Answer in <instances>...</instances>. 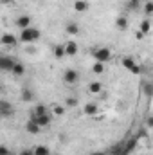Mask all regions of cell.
<instances>
[{
	"label": "cell",
	"instance_id": "cell-1",
	"mask_svg": "<svg viewBox=\"0 0 153 155\" xmlns=\"http://www.w3.org/2000/svg\"><path fill=\"white\" fill-rule=\"evenodd\" d=\"M40 38V31L38 29H31V27H25L22 29V35H20V40L24 43H29V41H34V40Z\"/></svg>",
	"mask_w": 153,
	"mask_h": 155
},
{
	"label": "cell",
	"instance_id": "cell-2",
	"mask_svg": "<svg viewBox=\"0 0 153 155\" xmlns=\"http://www.w3.org/2000/svg\"><path fill=\"white\" fill-rule=\"evenodd\" d=\"M92 54H94L96 61H99V63H106V61L112 58V52H110V49H106V47H99V49H96Z\"/></svg>",
	"mask_w": 153,
	"mask_h": 155
},
{
	"label": "cell",
	"instance_id": "cell-3",
	"mask_svg": "<svg viewBox=\"0 0 153 155\" xmlns=\"http://www.w3.org/2000/svg\"><path fill=\"white\" fill-rule=\"evenodd\" d=\"M15 58L11 56H0V71H5V72H11L13 65H15Z\"/></svg>",
	"mask_w": 153,
	"mask_h": 155
},
{
	"label": "cell",
	"instance_id": "cell-4",
	"mask_svg": "<svg viewBox=\"0 0 153 155\" xmlns=\"http://www.w3.org/2000/svg\"><path fill=\"white\" fill-rule=\"evenodd\" d=\"M0 114H2V117L13 116V105H11L9 101H4V99H0Z\"/></svg>",
	"mask_w": 153,
	"mask_h": 155
},
{
	"label": "cell",
	"instance_id": "cell-5",
	"mask_svg": "<svg viewBox=\"0 0 153 155\" xmlns=\"http://www.w3.org/2000/svg\"><path fill=\"white\" fill-rule=\"evenodd\" d=\"M31 119H33V121H34V123L38 124L40 128H41V126H47V124H49V123L52 121V117L49 116V114H41V116H33Z\"/></svg>",
	"mask_w": 153,
	"mask_h": 155
},
{
	"label": "cell",
	"instance_id": "cell-6",
	"mask_svg": "<svg viewBox=\"0 0 153 155\" xmlns=\"http://www.w3.org/2000/svg\"><path fill=\"white\" fill-rule=\"evenodd\" d=\"M0 43H2V45H7V47H15V45H16V38H15V35L5 33V35L0 36Z\"/></svg>",
	"mask_w": 153,
	"mask_h": 155
},
{
	"label": "cell",
	"instance_id": "cell-7",
	"mask_svg": "<svg viewBox=\"0 0 153 155\" xmlns=\"http://www.w3.org/2000/svg\"><path fill=\"white\" fill-rule=\"evenodd\" d=\"M77 78H79V74H77L74 69H67V71H65V74H63V79H65L67 83H76Z\"/></svg>",
	"mask_w": 153,
	"mask_h": 155
},
{
	"label": "cell",
	"instance_id": "cell-8",
	"mask_svg": "<svg viewBox=\"0 0 153 155\" xmlns=\"http://www.w3.org/2000/svg\"><path fill=\"white\" fill-rule=\"evenodd\" d=\"M63 49H65V56H74L77 52V43L76 41H67L63 45Z\"/></svg>",
	"mask_w": 153,
	"mask_h": 155
},
{
	"label": "cell",
	"instance_id": "cell-9",
	"mask_svg": "<svg viewBox=\"0 0 153 155\" xmlns=\"http://www.w3.org/2000/svg\"><path fill=\"white\" fill-rule=\"evenodd\" d=\"M24 72H25V67H24V63H18V61H15V65H13V69H11V74H15V76H24Z\"/></svg>",
	"mask_w": 153,
	"mask_h": 155
},
{
	"label": "cell",
	"instance_id": "cell-10",
	"mask_svg": "<svg viewBox=\"0 0 153 155\" xmlns=\"http://www.w3.org/2000/svg\"><path fill=\"white\" fill-rule=\"evenodd\" d=\"M25 130H27V132H31V134H38L40 126L33 121V119H29V121H27V124H25Z\"/></svg>",
	"mask_w": 153,
	"mask_h": 155
},
{
	"label": "cell",
	"instance_id": "cell-11",
	"mask_svg": "<svg viewBox=\"0 0 153 155\" xmlns=\"http://www.w3.org/2000/svg\"><path fill=\"white\" fill-rule=\"evenodd\" d=\"M29 24H31V18H29V16H20V18L16 20V25H18L20 29H25V27H29Z\"/></svg>",
	"mask_w": 153,
	"mask_h": 155
},
{
	"label": "cell",
	"instance_id": "cell-12",
	"mask_svg": "<svg viewBox=\"0 0 153 155\" xmlns=\"http://www.w3.org/2000/svg\"><path fill=\"white\" fill-rule=\"evenodd\" d=\"M85 114L86 116H96V112H97V105L96 103H88V105H85Z\"/></svg>",
	"mask_w": 153,
	"mask_h": 155
},
{
	"label": "cell",
	"instance_id": "cell-13",
	"mask_svg": "<svg viewBox=\"0 0 153 155\" xmlns=\"http://www.w3.org/2000/svg\"><path fill=\"white\" fill-rule=\"evenodd\" d=\"M65 29H67V35H77V33H79V25H77V24H72V22L67 24Z\"/></svg>",
	"mask_w": 153,
	"mask_h": 155
},
{
	"label": "cell",
	"instance_id": "cell-14",
	"mask_svg": "<svg viewBox=\"0 0 153 155\" xmlns=\"http://www.w3.org/2000/svg\"><path fill=\"white\" fill-rule=\"evenodd\" d=\"M33 155H49V148L43 146V144H40V146H36L33 150Z\"/></svg>",
	"mask_w": 153,
	"mask_h": 155
},
{
	"label": "cell",
	"instance_id": "cell-15",
	"mask_svg": "<svg viewBox=\"0 0 153 155\" xmlns=\"http://www.w3.org/2000/svg\"><path fill=\"white\" fill-rule=\"evenodd\" d=\"M74 9H76V11H86V9H88V4H86L85 0H77L76 4H74Z\"/></svg>",
	"mask_w": 153,
	"mask_h": 155
},
{
	"label": "cell",
	"instance_id": "cell-16",
	"mask_svg": "<svg viewBox=\"0 0 153 155\" xmlns=\"http://www.w3.org/2000/svg\"><path fill=\"white\" fill-rule=\"evenodd\" d=\"M92 71H94V74H103V71H105V63L96 61V63H94V67H92Z\"/></svg>",
	"mask_w": 153,
	"mask_h": 155
},
{
	"label": "cell",
	"instance_id": "cell-17",
	"mask_svg": "<svg viewBox=\"0 0 153 155\" xmlns=\"http://www.w3.org/2000/svg\"><path fill=\"white\" fill-rule=\"evenodd\" d=\"M54 56H56V58H63V56H65L63 45H56V47H54Z\"/></svg>",
	"mask_w": 153,
	"mask_h": 155
},
{
	"label": "cell",
	"instance_id": "cell-18",
	"mask_svg": "<svg viewBox=\"0 0 153 155\" xmlns=\"http://www.w3.org/2000/svg\"><path fill=\"white\" fill-rule=\"evenodd\" d=\"M101 88H103V87H101V83H96V81H94V83H90V87H88V90H90L92 94L101 92Z\"/></svg>",
	"mask_w": 153,
	"mask_h": 155
},
{
	"label": "cell",
	"instance_id": "cell-19",
	"mask_svg": "<svg viewBox=\"0 0 153 155\" xmlns=\"http://www.w3.org/2000/svg\"><path fill=\"white\" fill-rule=\"evenodd\" d=\"M31 99H33V92L29 88L22 90V101H31Z\"/></svg>",
	"mask_w": 153,
	"mask_h": 155
},
{
	"label": "cell",
	"instance_id": "cell-20",
	"mask_svg": "<svg viewBox=\"0 0 153 155\" xmlns=\"http://www.w3.org/2000/svg\"><path fill=\"white\" fill-rule=\"evenodd\" d=\"M133 65H135V61H133L132 58H122V67H126V69L130 71V69H132Z\"/></svg>",
	"mask_w": 153,
	"mask_h": 155
},
{
	"label": "cell",
	"instance_id": "cell-21",
	"mask_svg": "<svg viewBox=\"0 0 153 155\" xmlns=\"http://www.w3.org/2000/svg\"><path fill=\"white\" fill-rule=\"evenodd\" d=\"M76 105H77L76 97H67L65 99V108H70V107H76Z\"/></svg>",
	"mask_w": 153,
	"mask_h": 155
},
{
	"label": "cell",
	"instance_id": "cell-22",
	"mask_svg": "<svg viewBox=\"0 0 153 155\" xmlns=\"http://www.w3.org/2000/svg\"><path fill=\"white\" fill-rule=\"evenodd\" d=\"M41 114H47V108H45V105H38V107L34 108V114H33V116H41Z\"/></svg>",
	"mask_w": 153,
	"mask_h": 155
},
{
	"label": "cell",
	"instance_id": "cell-23",
	"mask_svg": "<svg viewBox=\"0 0 153 155\" xmlns=\"http://www.w3.org/2000/svg\"><path fill=\"white\" fill-rule=\"evenodd\" d=\"M126 25H128V22H126V18H122V16H119V18H117V27H119V29H126Z\"/></svg>",
	"mask_w": 153,
	"mask_h": 155
},
{
	"label": "cell",
	"instance_id": "cell-24",
	"mask_svg": "<svg viewBox=\"0 0 153 155\" xmlns=\"http://www.w3.org/2000/svg\"><path fill=\"white\" fill-rule=\"evenodd\" d=\"M148 31H150V22H148V20H144V22L141 24V35H146Z\"/></svg>",
	"mask_w": 153,
	"mask_h": 155
},
{
	"label": "cell",
	"instance_id": "cell-25",
	"mask_svg": "<svg viewBox=\"0 0 153 155\" xmlns=\"http://www.w3.org/2000/svg\"><path fill=\"white\" fill-rule=\"evenodd\" d=\"M52 110H54V114H56V116H61V114L65 112V108H63L61 105H52Z\"/></svg>",
	"mask_w": 153,
	"mask_h": 155
},
{
	"label": "cell",
	"instance_id": "cell-26",
	"mask_svg": "<svg viewBox=\"0 0 153 155\" xmlns=\"http://www.w3.org/2000/svg\"><path fill=\"white\" fill-rule=\"evenodd\" d=\"M130 72H133V74H142V72H144V69H142V67H139V65L135 63V65L130 69Z\"/></svg>",
	"mask_w": 153,
	"mask_h": 155
},
{
	"label": "cell",
	"instance_id": "cell-27",
	"mask_svg": "<svg viewBox=\"0 0 153 155\" xmlns=\"http://www.w3.org/2000/svg\"><path fill=\"white\" fill-rule=\"evenodd\" d=\"M0 155H11V150L5 146H0Z\"/></svg>",
	"mask_w": 153,
	"mask_h": 155
},
{
	"label": "cell",
	"instance_id": "cell-28",
	"mask_svg": "<svg viewBox=\"0 0 153 155\" xmlns=\"http://www.w3.org/2000/svg\"><path fill=\"white\" fill-rule=\"evenodd\" d=\"M144 5H146V13L150 15V13H151V11H153V4H151V2H146Z\"/></svg>",
	"mask_w": 153,
	"mask_h": 155
},
{
	"label": "cell",
	"instance_id": "cell-29",
	"mask_svg": "<svg viewBox=\"0 0 153 155\" xmlns=\"http://www.w3.org/2000/svg\"><path fill=\"white\" fill-rule=\"evenodd\" d=\"M137 5H139V0H130V7L132 9H135Z\"/></svg>",
	"mask_w": 153,
	"mask_h": 155
},
{
	"label": "cell",
	"instance_id": "cell-30",
	"mask_svg": "<svg viewBox=\"0 0 153 155\" xmlns=\"http://www.w3.org/2000/svg\"><path fill=\"white\" fill-rule=\"evenodd\" d=\"M20 155H33V150H22Z\"/></svg>",
	"mask_w": 153,
	"mask_h": 155
},
{
	"label": "cell",
	"instance_id": "cell-31",
	"mask_svg": "<svg viewBox=\"0 0 153 155\" xmlns=\"http://www.w3.org/2000/svg\"><path fill=\"white\" fill-rule=\"evenodd\" d=\"M94 155H105V153H94Z\"/></svg>",
	"mask_w": 153,
	"mask_h": 155
},
{
	"label": "cell",
	"instance_id": "cell-32",
	"mask_svg": "<svg viewBox=\"0 0 153 155\" xmlns=\"http://www.w3.org/2000/svg\"><path fill=\"white\" fill-rule=\"evenodd\" d=\"M0 90H2V87H0Z\"/></svg>",
	"mask_w": 153,
	"mask_h": 155
},
{
	"label": "cell",
	"instance_id": "cell-33",
	"mask_svg": "<svg viewBox=\"0 0 153 155\" xmlns=\"http://www.w3.org/2000/svg\"><path fill=\"white\" fill-rule=\"evenodd\" d=\"M0 117H2V114H0Z\"/></svg>",
	"mask_w": 153,
	"mask_h": 155
}]
</instances>
